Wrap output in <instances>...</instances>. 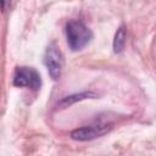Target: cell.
I'll return each mask as SVG.
<instances>
[{
  "label": "cell",
  "instance_id": "1",
  "mask_svg": "<svg viewBox=\"0 0 156 156\" xmlns=\"http://www.w3.org/2000/svg\"><path fill=\"white\" fill-rule=\"evenodd\" d=\"M66 38L68 46L73 51H77L83 49L90 41L91 32L79 21H69L66 26Z\"/></svg>",
  "mask_w": 156,
  "mask_h": 156
},
{
  "label": "cell",
  "instance_id": "2",
  "mask_svg": "<svg viewBox=\"0 0 156 156\" xmlns=\"http://www.w3.org/2000/svg\"><path fill=\"white\" fill-rule=\"evenodd\" d=\"M44 63L48 68L50 77L54 80H57L61 76L63 60H62V54L55 43L49 44V46L46 48L44 54Z\"/></svg>",
  "mask_w": 156,
  "mask_h": 156
},
{
  "label": "cell",
  "instance_id": "3",
  "mask_svg": "<svg viewBox=\"0 0 156 156\" xmlns=\"http://www.w3.org/2000/svg\"><path fill=\"white\" fill-rule=\"evenodd\" d=\"M13 84L20 88L38 90L40 88V76L32 67H18L13 74Z\"/></svg>",
  "mask_w": 156,
  "mask_h": 156
},
{
  "label": "cell",
  "instance_id": "4",
  "mask_svg": "<svg viewBox=\"0 0 156 156\" xmlns=\"http://www.w3.org/2000/svg\"><path fill=\"white\" fill-rule=\"evenodd\" d=\"M111 126L107 123H94L89 126H84L82 128H78L71 133L72 139L78 141H87L93 140L95 138H99L104 134H106L110 130Z\"/></svg>",
  "mask_w": 156,
  "mask_h": 156
},
{
  "label": "cell",
  "instance_id": "5",
  "mask_svg": "<svg viewBox=\"0 0 156 156\" xmlns=\"http://www.w3.org/2000/svg\"><path fill=\"white\" fill-rule=\"evenodd\" d=\"M126 29L124 27H119L115 34V39H113V50L115 52H121L124 49L126 45Z\"/></svg>",
  "mask_w": 156,
  "mask_h": 156
},
{
  "label": "cell",
  "instance_id": "6",
  "mask_svg": "<svg viewBox=\"0 0 156 156\" xmlns=\"http://www.w3.org/2000/svg\"><path fill=\"white\" fill-rule=\"evenodd\" d=\"M85 96H94V94H91V93H83V94H78V95H73V96H67L66 99H63L60 104L61 105H65V106H67V105H69V104H72L73 101H77V100H82V99H84Z\"/></svg>",
  "mask_w": 156,
  "mask_h": 156
}]
</instances>
